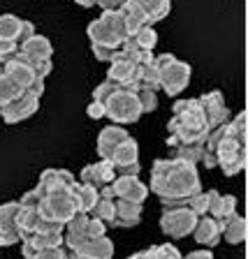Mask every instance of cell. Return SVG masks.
I'll list each match as a JSON object with an SVG mask.
<instances>
[{"instance_id": "836d02e7", "label": "cell", "mask_w": 248, "mask_h": 259, "mask_svg": "<svg viewBox=\"0 0 248 259\" xmlns=\"http://www.w3.org/2000/svg\"><path fill=\"white\" fill-rule=\"evenodd\" d=\"M211 192L214 190H209V192H197V194H193V197H188L186 199V204L190 206V208L197 213V215H206L209 213V206H211Z\"/></svg>"}, {"instance_id": "f546056e", "label": "cell", "mask_w": 248, "mask_h": 259, "mask_svg": "<svg viewBox=\"0 0 248 259\" xmlns=\"http://www.w3.org/2000/svg\"><path fill=\"white\" fill-rule=\"evenodd\" d=\"M144 259H184V254L179 252L176 245L172 243H160V245H151V248L141 250Z\"/></svg>"}, {"instance_id": "cb8c5ba5", "label": "cell", "mask_w": 248, "mask_h": 259, "mask_svg": "<svg viewBox=\"0 0 248 259\" xmlns=\"http://www.w3.org/2000/svg\"><path fill=\"white\" fill-rule=\"evenodd\" d=\"M237 213V197L234 194H221V192H211V206H209V215H214L216 220H225L227 215Z\"/></svg>"}, {"instance_id": "ab89813d", "label": "cell", "mask_w": 248, "mask_h": 259, "mask_svg": "<svg viewBox=\"0 0 248 259\" xmlns=\"http://www.w3.org/2000/svg\"><path fill=\"white\" fill-rule=\"evenodd\" d=\"M230 123L239 137H246V111H239L234 118H230Z\"/></svg>"}, {"instance_id": "d590c367", "label": "cell", "mask_w": 248, "mask_h": 259, "mask_svg": "<svg viewBox=\"0 0 248 259\" xmlns=\"http://www.w3.org/2000/svg\"><path fill=\"white\" fill-rule=\"evenodd\" d=\"M35 232L40 234H63L65 232V225L63 222H56V220H47V218H40Z\"/></svg>"}, {"instance_id": "7c38bea8", "label": "cell", "mask_w": 248, "mask_h": 259, "mask_svg": "<svg viewBox=\"0 0 248 259\" xmlns=\"http://www.w3.org/2000/svg\"><path fill=\"white\" fill-rule=\"evenodd\" d=\"M19 208H21L19 201L0 204V248L21 243L19 229H16V215H19Z\"/></svg>"}, {"instance_id": "c3c4849f", "label": "cell", "mask_w": 248, "mask_h": 259, "mask_svg": "<svg viewBox=\"0 0 248 259\" xmlns=\"http://www.w3.org/2000/svg\"><path fill=\"white\" fill-rule=\"evenodd\" d=\"M70 259H77V257H72V252H70Z\"/></svg>"}, {"instance_id": "3957f363", "label": "cell", "mask_w": 248, "mask_h": 259, "mask_svg": "<svg viewBox=\"0 0 248 259\" xmlns=\"http://www.w3.org/2000/svg\"><path fill=\"white\" fill-rule=\"evenodd\" d=\"M86 32L91 42L104 44L112 49H119L128 37V28H125V21L119 10H104L100 19L88 23Z\"/></svg>"}, {"instance_id": "60d3db41", "label": "cell", "mask_w": 248, "mask_h": 259, "mask_svg": "<svg viewBox=\"0 0 248 259\" xmlns=\"http://www.w3.org/2000/svg\"><path fill=\"white\" fill-rule=\"evenodd\" d=\"M88 118L97 120V118H102L104 116V104L102 102H97V100H91V104H88Z\"/></svg>"}, {"instance_id": "f6af8a7d", "label": "cell", "mask_w": 248, "mask_h": 259, "mask_svg": "<svg viewBox=\"0 0 248 259\" xmlns=\"http://www.w3.org/2000/svg\"><path fill=\"white\" fill-rule=\"evenodd\" d=\"M184 259H214V252L211 250H195V252L186 254Z\"/></svg>"}, {"instance_id": "ac0fdd59", "label": "cell", "mask_w": 248, "mask_h": 259, "mask_svg": "<svg viewBox=\"0 0 248 259\" xmlns=\"http://www.w3.org/2000/svg\"><path fill=\"white\" fill-rule=\"evenodd\" d=\"M128 130H123V125H107L102 127V132L97 135V155L109 160V155L114 153V148L121 144L123 139H128Z\"/></svg>"}, {"instance_id": "ba28073f", "label": "cell", "mask_w": 248, "mask_h": 259, "mask_svg": "<svg viewBox=\"0 0 248 259\" xmlns=\"http://www.w3.org/2000/svg\"><path fill=\"white\" fill-rule=\"evenodd\" d=\"M109 63H112V67H109V72H107L109 81L119 83L121 88H130V91H135V88L139 86V83H137V65L132 63L128 56H123L121 47L116 49V54H114V58L109 60Z\"/></svg>"}, {"instance_id": "d6986e66", "label": "cell", "mask_w": 248, "mask_h": 259, "mask_svg": "<svg viewBox=\"0 0 248 259\" xmlns=\"http://www.w3.org/2000/svg\"><path fill=\"white\" fill-rule=\"evenodd\" d=\"M221 238L230 245H239V243L246 241V218L232 213L225 220H221Z\"/></svg>"}, {"instance_id": "e0dca14e", "label": "cell", "mask_w": 248, "mask_h": 259, "mask_svg": "<svg viewBox=\"0 0 248 259\" xmlns=\"http://www.w3.org/2000/svg\"><path fill=\"white\" fill-rule=\"evenodd\" d=\"M141 220V204L128 199H114V218L109 227H135Z\"/></svg>"}, {"instance_id": "484cf974", "label": "cell", "mask_w": 248, "mask_h": 259, "mask_svg": "<svg viewBox=\"0 0 248 259\" xmlns=\"http://www.w3.org/2000/svg\"><path fill=\"white\" fill-rule=\"evenodd\" d=\"M21 28L23 19L14 14H0V39H10V42H21Z\"/></svg>"}, {"instance_id": "d4e9b609", "label": "cell", "mask_w": 248, "mask_h": 259, "mask_svg": "<svg viewBox=\"0 0 248 259\" xmlns=\"http://www.w3.org/2000/svg\"><path fill=\"white\" fill-rule=\"evenodd\" d=\"M40 222V213L38 206H21L19 208V215H16V229H19V236L26 238L35 232V227Z\"/></svg>"}, {"instance_id": "4316f807", "label": "cell", "mask_w": 248, "mask_h": 259, "mask_svg": "<svg viewBox=\"0 0 248 259\" xmlns=\"http://www.w3.org/2000/svg\"><path fill=\"white\" fill-rule=\"evenodd\" d=\"M97 197H100V190H97L95 185H88V183L77 181V185H75V199H77L79 210L88 213V210L93 208V204L97 201Z\"/></svg>"}, {"instance_id": "8992f818", "label": "cell", "mask_w": 248, "mask_h": 259, "mask_svg": "<svg viewBox=\"0 0 248 259\" xmlns=\"http://www.w3.org/2000/svg\"><path fill=\"white\" fill-rule=\"evenodd\" d=\"M79 206L75 199V188L65 190V192H54V194H44L38 201V213L40 218H47V220H56V222H67L75 215Z\"/></svg>"}, {"instance_id": "30bf717a", "label": "cell", "mask_w": 248, "mask_h": 259, "mask_svg": "<svg viewBox=\"0 0 248 259\" xmlns=\"http://www.w3.org/2000/svg\"><path fill=\"white\" fill-rule=\"evenodd\" d=\"M77 185V178L72 171L67 169H44L40 174V181L35 185V190L40 192V197L44 194H54V192H65V190H72Z\"/></svg>"}, {"instance_id": "7a4b0ae2", "label": "cell", "mask_w": 248, "mask_h": 259, "mask_svg": "<svg viewBox=\"0 0 248 259\" xmlns=\"http://www.w3.org/2000/svg\"><path fill=\"white\" fill-rule=\"evenodd\" d=\"M214 155H216L218 167L225 176H237L246 167V137H239L230 120H227L225 137L214 148Z\"/></svg>"}, {"instance_id": "b9f144b4", "label": "cell", "mask_w": 248, "mask_h": 259, "mask_svg": "<svg viewBox=\"0 0 248 259\" xmlns=\"http://www.w3.org/2000/svg\"><path fill=\"white\" fill-rule=\"evenodd\" d=\"M139 171H141L139 162H132V164H125V167L116 169V176H139Z\"/></svg>"}, {"instance_id": "74e56055", "label": "cell", "mask_w": 248, "mask_h": 259, "mask_svg": "<svg viewBox=\"0 0 248 259\" xmlns=\"http://www.w3.org/2000/svg\"><path fill=\"white\" fill-rule=\"evenodd\" d=\"M116 88H121L119 83H114V81L104 79L102 83H100V86H97L95 91H93V100H97V102H104V100H107V97L112 95V93L116 91Z\"/></svg>"}, {"instance_id": "5bb4252c", "label": "cell", "mask_w": 248, "mask_h": 259, "mask_svg": "<svg viewBox=\"0 0 248 259\" xmlns=\"http://www.w3.org/2000/svg\"><path fill=\"white\" fill-rule=\"evenodd\" d=\"M114 178H116V169H114V164L109 160H104V157H100L97 162L86 164V167L81 169L79 181L81 183H88V185H95V188L100 190L102 185L112 183Z\"/></svg>"}, {"instance_id": "e575fe53", "label": "cell", "mask_w": 248, "mask_h": 259, "mask_svg": "<svg viewBox=\"0 0 248 259\" xmlns=\"http://www.w3.org/2000/svg\"><path fill=\"white\" fill-rule=\"evenodd\" d=\"M30 259H70V250L65 245H54V248H42L32 254Z\"/></svg>"}, {"instance_id": "7bdbcfd3", "label": "cell", "mask_w": 248, "mask_h": 259, "mask_svg": "<svg viewBox=\"0 0 248 259\" xmlns=\"http://www.w3.org/2000/svg\"><path fill=\"white\" fill-rule=\"evenodd\" d=\"M38 201H40V192L32 188V190H28V192L23 194L21 199H19V204L21 206H38Z\"/></svg>"}, {"instance_id": "9c48e42d", "label": "cell", "mask_w": 248, "mask_h": 259, "mask_svg": "<svg viewBox=\"0 0 248 259\" xmlns=\"http://www.w3.org/2000/svg\"><path fill=\"white\" fill-rule=\"evenodd\" d=\"M38 109H40V97H35V95H30L28 91H23L16 100L7 102L5 107H0V116H3L5 123L14 125V123H21V120L30 118Z\"/></svg>"}, {"instance_id": "ee69618b", "label": "cell", "mask_w": 248, "mask_h": 259, "mask_svg": "<svg viewBox=\"0 0 248 259\" xmlns=\"http://www.w3.org/2000/svg\"><path fill=\"white\" fill-rule=\"evenodd\" d=\"M125 3H128V0H95V5L102 7V12L104 10H121Z\"/></svg>"}, {"instance_id": "7402d4cb", "label": "cell", "mask_w": 248, "mask_h": 259, "mask_svg": "<svg viewBox=\"0 0 248 259\" xmlns=\"http://www.w3.org/2000/svg\"><path fill=\"white\" fill-rule=\"evenodd\" d=\"M19 51H23L26 56L38 58V60L51 58V56H54V47H51V42H49L44 35H38V32H32L26 42L19 44Z\"/></svg>"}, {"instance_id": "4dcf8cb0", "label": "cell", "mask_w": 248, "mask_h": 259, "mask_svg": "<svg viewBox=\"0 0 248 259\" xmlns=\"http://www.w3.org/2000/svg\"><path fill=\"white\" fill-rule=\"evenodd\" d=\"M137 93V100H139V107H141V113H151L158 109V88H151V86H137L135 88Z\"/></svg>"}, {"instance_id": "83f0119b", "label": "cell", "mask_w": 248, "mask_h": 259, "mask_svg": "<svg viewBox=\"0 0 248 259\" xmlns=\"http://www.w3.org/2000/svg\"><path fill=\"white\" fill-rule=\"evenodd\" d=\"M141 5V10L146 12V16H149V23H158L160 19H165V16L169 14V7H172V0H137Z\"/></svg>"}, {"instance_id": "4fadbf2b", "label": "cell", "mask_w": 248, "mask_h": 259, "mask_svg": "<svg viewBox=\"0 0 248 259\" xmlns=\"http://www.w3.org/2000/svg\"><path fill=\"white\" fill-rule=\"evenodd\" d=\"M197 100H200V104H202V111H204V118H206L209 130L230 120V109H227V104H225V100H223V93L221 91L204 93V95L197 97Z\"/></svg>"}, {"instance_id": "bcb514c9", "label": "cell", "mask_w": 248, "mask_h": 259, "mask_svg": "<svg viewBox=\"0 0 248 259\" xmlns=\"http://www.w3.org/2000/svg\"><path fill=\"white\" fill-rule=\"evenodd\" d=\"M77 5H81V7H93L95 5V0H75Z\"/></svg>"}, {"instance_id": "d6a6232c", "label": "cell", "mask_w": 248, "mask_h": 259, "mask_svg": "<svg viewBox=\"0 0 248 259\" xmlns=\"http://www.w3.org/2000/svg\"><path fill=\"white\" fill-rule=\"evenodd\" d=\"M21 88L16 86V83H12L10 79L5 76V72H3V67H0V107H5L7 102H12V100H16V97L21 95Z\"/></svg>"}, {"instance_id": "2e32d148", "label": "cell", "mask_w": 248, "mask_h": 259, "mask_svg": "<svg viewBox=\"0 0 248 259\" xmlns=\"http://www.w3.org/2000/svg\"><path fill=\"white\" fill-rule=\"evenodd\" d=\"M72 257L77 259H112L114 257V243L107 236L86 238L79 248L70 250Z\"/></svg>"}, {"instance_id": "52a82bcc", "label": "cell", "mask_w": 248, "mask_h": 259, "mask_svg": "<svg viewBox=\"0 0 248 259\" xmlns=\"http://www.w3.org/2000/svg\"><path fill=\"white\" fill-rule=\"evenodd\" d=\"M160 76H158V88L162 93H167L169 97H176L179 93H184L190 81V65L184 60L174 58L169 65L160 67Z\"/></svg>"}, {"instance_id": "7dc6e473", "label": "cell", "mask_w": 248, "mask_h": 259, "mask_svg": "<svg viewBox=\"0 0 248 259\" xmlns=\"http://www.w3.org/2000/svg\"><path fill=\"white\" fill-rule=\"evenodd\" d=\"M128 259H144V252H135V254H130Z\"/></svg>"}, {"instance_id": "ffe728a7", "label": "cell", "mask_w": 248, "mask_h": 259, "mask_svg": "<svg viewBox=\"0 0 248 259\" xmlns=\"http://www.w3.org/2000/svg\"><path fill=\"white\" fill-rule=\"evenodd\" d=\"M109 162L114 164V169L125 167V164H132V162H139V144H137L132 137L123 139L116 148H114L112 155H109Z\"/></svg>"}, {"instance_id": "f1b7e54d", "label": "cell", "mask_w": 248, "mask_h": 259, "mask_svg": "<svg viewBox=\"0 0 248 259\" xmlns=\"http://www.w3.org/2000/svg\"><path fill=\"white\" fill-rule=\"evenodd\" d=\"M176 160H184V162H190V164H200L202 160V153H204V144H179L172 148Z\"/></svg>"}, {"instance_id": "44dd1931", "label": "cell", "mask_w": 248, "mask_h": 259, "mask_svg": "<svg viewBox=\"0 0 248 259\" xmlns=\"http://www.w3.org/2000/svg\"><path fill=\"white\" fill-rule=\"evenodd\" d=\"M158 44V32L153 26H141L139 30L130 32L125 42L121 47H130V49H137V51H153V47Z\"/></svg>"}, {"instance_id": "f35d334b", "label": "cell", "mask_w": 248, "mask_h": 259, "mask_svg": "<svg viewBox=\"0 0 248 259\" xmlns=\"http://www.w3.org/2000/svg\"><path fill=\"white\" fill-rule=\"evenodd\" d=\"M91 49H93V56L97 60H104V63H109L114 58V54H116V49L104 47V44H95V42H91Z\"/></svg>"}, {"instance_id": "8d00e7d4", "label": "cell", "mask_w": 248, "mask_h": 259, "mask_svg": "<svg viewBox=\"0 0 248 259\" xmlns=\"http://www.w3.org/2000/svg\"><path fill=\"white\" fill-rule=\"evenodd\" d=\"M86 238H97V236H107V225L97 218H88V225H86V232H84Z\"/></svg>"}, {"instance_id": "1f68e13d", "label": "cell", "mask_w": 248, "mask_h": 259, "mask_svg": "<svg viewBox=\"0 0 248 259\" xmlns=\"http://www.w3.org/2000/svg\"><path fill=\"white\" fill-rule=\"evenodd\" d=\"M88 215L91 218H97V220H102L104 225L109 227L114 218V199H107V197H97V201L93 204V208L88 210Z\"/></svg>"}, {"instance_id": "6da1fadb", "label": "cell", "mask_w": 248, "mask_h": 259, "mask_svg": "<svg viewBox=\"0 0 248 259\" xmlns=\"http://www.w3.org/2000/svg\"><path fill=\"white\" fill-rule=\"evenodd\" d=\"M200 190L202 181L197 174V164L176 160V157L153 162L149 192H153L160 201H186Z\"/></svg>"}, {"instance_id": "9a60e30c", "label": "cell", "mask_w": 248, "mask_h": 259, "mask_svg": "<svg viewBox=\"0 0 248 259\" xmlns=\"http://www.w3.org/2000/svg\"><path fill=\"white\" fill-rule=\"evenodd\" d=\"M195 236V243H200L204 248H216L221 243V220H216L214 215H200L195 222V229L190 232Z\"/></svg>"}, {"instance_id": "603a6c76", "label": "cell", "mask_w": 248, "mask_h": 259, "mask_svg": "<svg viewBox=\"0 0 248 259\" xmlns=\"http://www.w3.org/2000/svg\"><path fill=\"white\" fill-rule=\"evenodd\" d=\"M119 12H121V16H123V21H125L128 35L130 32H135V30H139L141 26H151V23H149V16H146V12L141 10V5L137 3V0H128Z\"/></svg>"}, {"instance_id": "8fae6325", "label": "cell", "mask_w": 248, "mask_h": 259, "mask_svg": "<svg viewBox=\"0 0 248 259\" xmlns=\"http://www.w3.org/2000/svg\"><path fill=\"white\" fill-rule=\"evenodd\" d=\"M114 192V199H128L135 204H144L149 197V185L139 181V176H116L109 183Z\"/></svg>"}, {"instance_id": "277c9868", "label": "cell", "mask_w": 248, "mask_h": 259, "mask_svg": "<svg viewBox=\"0 0 248 259\" xmlns=\"http://www.w3.org/2000/svg\"><path fill=\"white\" fill-rule=\"evenodd\" d=\"M102 104H104V116L109 120H114L116 125H130L139 120L141 116L137 93L130 91V88H116Z\"/></svg>"}, {"instance_id": "5b68a950", "label": "cell", "mask_w": 248, "mask_h": 259, "mask_svg": "<svg viewBox=\"0 0 248 259\" xmlns=\"http://www.w3.org/2000/svg\"><path fill=\"white\" fill-rule=\"evenodd\" d=\"M197 213L190 208L186 201H179V204L165 206L160 215V229L165 236L169 238H186L190 236V232L195 229V222H197Z\"/></svg>"}]
</instances>
